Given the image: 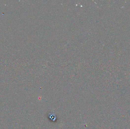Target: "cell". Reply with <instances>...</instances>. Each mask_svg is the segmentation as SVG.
Listing matches in <instances>:
<instances>
[]
</instances>
